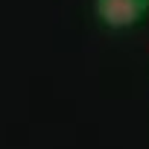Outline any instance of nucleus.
Returning <instances> with one entry per match:
<instances>
[{
  "instance_id": "nucleus-1",
  "label": "nucleus",
  "mask_w": 149,
  "mask_h": 149,
  "mask_svg": "<svg viewBox=\"0 0 149 149\" xmlns=\"http://www.w3.org/2000/svg\"><path fill=\"white\" fill-rule=\"evenodd\" d=\"M149 0H94V12L108 29H132L143 21Z\"/></svg>"
}]
</instances>
